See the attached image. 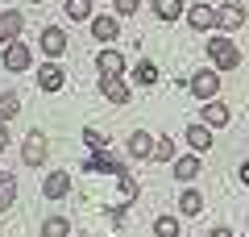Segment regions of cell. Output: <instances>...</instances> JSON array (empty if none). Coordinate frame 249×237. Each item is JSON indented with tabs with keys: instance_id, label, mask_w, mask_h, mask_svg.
Listing matches in <instances>:
<instances>
[{
	"instance_id": "obj_1",
	"label": "cell",
	"mask_w": 249,
	"mask_h": 237,
	"mask_svg": "<svg viewBox=\"0 0 249 237\" xmlns=\"http://www.w3.org/2000/svg\"><path fill=\"white\" fill-rule=\"evenodd\" d=\"M208 59L216 71H237L241 67V46L232 38H208Z\"/></svg>"
},
{
	"instance_id": "obj_2",
	"label": "cell",
	"mask_w": 249,
	"mask_h": 237,
	"mask_svg": "<svg viewBox=\"0 0 249 237\" xmlns=\"http://www.w3.org/2000/svg\"><path fill=\"white\" fill-rule=\"evenodd\" d=\"M46 154H50V141H46V133H42V129L25 133V141H21V162H25V167H42Z\"/></svg>"
},
{
	"instance_id": "obj_3",
	"label": "cell",
	"mask_w": 249,
	"mask_h": 237,
	"mask_svg": "<svg viewBox=\"0 0 249 237\" xmlns=\"http://www.w3.org/2000/svg\"><path fill=\"white\" fill-rule=\"evenodd\" d=\"M83 171H91V175H121L124 162L112 154V150H91V158L83 162Z\"/></svg>"
},
{
	"instance_id": "obj_4",
	"label": "cell",
	"mask_w": 249,
	"mask_h": 237,
	"mask_svg": "<svg viewBox=\"0 0 249 237\" xmlns=\"http://www.w3.org/2000/svg\"><path fill=\"white\" fill-rule=\"evenodd\" d=\"M187 88H191V96H196V100H204V104H208V100H216V92H220V75H216V71H196Z\"/></svg>"
},
{
	"instance_id": "obj_5",
	"label": "cell",
	"mask_w": 249,
	"mask_h": 237,
	"mask_svg": "<svg viewBox=\"0 0 249 237\" xmlns=\"http://www.w3.org/2000/svg\"><path fill=\"white\" fill-rule=\"evenodd\" d=\"M34 67V50L25 42H9L4 46V71H29Z\"/></svg>"
},
{
	"instance_id": "obj_6",
	"label": "cell",
	"mask_w": 249,
	"mask_h": 237,
	"mask_svg": "<svg viewBox=\"0 0 249 237\" xmlns=\"http://www.w3.org/2000/svg\"><path fill=\"white\" fill-rule=\"evenodd\" d=\"M96 67H100V75L121 79V75H124V54L112 50V46H104V50H100V59H96Z\"/></svg>"
},
{
	"instance_id": "obj_7",
	"label": "cell",
	"mask_w": 249,
	"mask_h": 237,
	"mask_svg": "<svg viewBox=\"0 0 249 237\" xmlns=\"http://www.w3.org/2000/svg\"><path fill=\"white\" fill-rule=\"evenodd\" d=\"M21 29H25V17H21L17 9H4V13H0V42H4V46L17 42Z\"/></svg>"
},
{
	"instance_id": "obj_8",
	"label": "cell",
	"mask_w": 249,
	"mask_h": 237,
	"mask_svg": "<svg viewBox=\"0 0 249 237\" xmlns=\"http://www.w3.org/2000/svg\"><path fill=\"white\" fill-rule=\"evenodd\" d=\"M183 138H187V146L196 150V154H204V150H212V125L196 121V125H187V129H183Z\"/></svg>"
},
{
	"instance_id": "obj_9",
	"label": "cell",
	"mask_w": 249,
	"mask_h": 237,
	"mask_svg": "<svg viewBox=\"0 0 249 237\" xmlns=\"http://www.w3.org/2000/svg\"><path fill=\"white\" fill-rule=\"evenodd\" d=\"M62 83H67V71H62L58 62H42V71H37V88H42V92H62Z\"/></svg>"
},
{
	"instance_id": "obj_10",
	"label": "cell",
	"mask_w": 249,
	"mask_h": 237,
	"mask_svg": "<svg viewBox=\"0 0 249 237\" xmlns=\"http://www.w3.org/2000/svg\"><path fill=\"white\" fill-rule=\"evenodd\" d=\"M67 192H71V175H67V171H50V175L42 179V196L46 200H62Z\"/></svg>"
},
{
	"instance_id": "obj_11",
	"label": "cell",
	"mask_w": 249,
	"mask_h": 237,
	"mask_svg": "<svg viewBox=\"0 0 249 237\" xmlns=\"http://www.w3.org/2000/svg\"><path fill=\"white\" fill-rule=\"evenodd\" d=\"M187 25L199 29V34H204V29H216V9H208V4H191V9H187Z\"/></svg>"
},
{
	"instance_id": "obj_12",
	"label": "cell",
	"mask_w": 249,
	"mask_h": 237,
	"mask_svg": "<svg viewBox=\"0 0 249 237\" xmlns=\"http://www.w3.org/2000/svg\"><path fill=\"white\" fill-rule=\"evenodd\" d=\"M245 4H224V9H216V25L220 29H241L245 25Z\"/></svg>"
},
{
	"instance_id": "obj_13",
	"label": "cell",
	"mask_w": 249,
	"mask_h": 237,
	"mask_svg": "<svg viewBox=\"0 0 249 237\" xmlns=\"http://www.w3.org/2000/svg\"><path fill=\"white\" fill-rule=\"evenodd\" d=\"M62 50H67V34H62L58 25H46V29H42V54H50V59H58Z\"/></svg>"
},
{
	"instance_id": "obj_14",
	"label": "cell",
	"mask_w": 249,
	"mask_h": 237,
	"mask_svg": "<svg viewBox=\"0 0 249 237\" xmlns=\"http://www.w3.org/2000/svg\"><path fill=\"white\" fill-rule=\"evenodd\" d=\"M100 92L108 96V104H129V83H124V79H108V75H100Z\"/></svg>"
},
{
	"instance_id": "obj_15",
	"label": "cell",
	"mask_w": 249,
	"mask_h": 237,
	"mask_svg": "<svg viewBox=\"0 0 249 237\" xmlns=\"http://www.w3.org/2000/svg\"><path fill=\"white\" fill-rule=\"evenodd\" d=\"M91 38H100V42H112V38H121V21L116 17H91Z\"/></svg>"
},
{
	"instance_id": "obj_16",
	"label": "cell",
	"mask_w": 249,
	"mask_h": 237,
	"mask_svg": "<svg viewBox=\"0 0 249 237\" xmlns=\"http://www.w3.org/2000/svg\"><path fill=\"white\" fill-rule=\"evenodd\" d=\"M229 121H232L229 104H220V100H208V104H204V125H212V129H224Z\"/></svg>"
},
{
	"instance_id": "obj_17",
	"label": "cell",
	"mask_w": 249,
	"mask_h": 237,
	"mask_svg": "<svg viewBox=\"0 0 249 237\" xmlns=\"http://www.w3.org/2000/svg\"><path fill=\"white\" fill-rule=\"evenodd\" d=\"M129 158H154V138L150 133H129Z\"/></svg>"
},
{
	"instance_id": "obj_18",
	"label": "cell",
	"mask_w": 249,
	"mask_h": 237,
	"mask_svg": "<svg viewBox=\"0 0 249 237\" xmlns=\"http://www.w3.org/2000/svg\"><path fill=\"white\" fill-rule=\"evenodd\" d=\"M150 9L158 21H178L183 17V0H150Z\"/></svg>"
},
{
	"instance_id": "obj_19",
	"label": "cell",
	"mask_w": 249,
	"mask_h": 237,
	"mask_svg": "<svg viewBox=\"0 0 249 237\" xmlns=\"http://www.w3.org/2000/svg\"><path fill=\"white\" fill-rule=\"evenodd\" d=\"M133 83H137V88H154V83H158V67H154L150 59H137V67H133Z\"/></svg>"
},
{
	"instance_id": "obj_20",
	"label": "cell",
	"mask_w": 249,
	"mask_h": 237,
	"mask_svg": "<svg viewBox=\"0 0 249 237\" xmlns=\"http://www.w3.org/2000/svg\"><path fill=\"white\" fill-rule=\"evenodd\" d=\"M178 212H183V217H199V212H204V196H199L196 187H187V192L178 196Z\"/></svg>"
},
{
	"instance_id": "obj_21",
	"label": "cell",
	"mask_w": 249,
	"mask_h": 237,
	"mask_svg": "<svg viewBox=\"0 0 249 237\" xmlns=\"http://www.w3.org/2000/svg\"><path fill=\"white\" fill-rule=\"evenodd\" d=\"M196 175H199V158H196V154L175 158V179H178V183H191Z\"/></svg>"
},
{
	"instance_id": "obj_22",
	"label": "cell",
	"mask_w": 249,
	"mask_h": 237,
	"mask_svg": "<svg viewBox=\"0 0 249 237\" xmlns=\"http://www.w3.org/2000/svg\"><path fill=\"white\" fill-rule=\"evenodd\" d=\"M116 183H121V204H133L137 196H142V187H137V179H133V171H129V167L116 175Z\"/></svg>"
},
{
	"instance_id": "obj_23",
	"label": "cell",
	"mask_w": 249,
	"mask_h": 237,
	"mask_svg": "<svg viewBox=\"0 0 249 237\" xmlns=\"http://www.w3.org/2000/svg\"><path fill=\"white\" fill-rule=\"evenodd\" d=\"M13 204H17V183L9 171H0V212H9Z\"/></svg>"
},
{
	"instance_id": "obj_24",
	"label": "cell",
	"mask_w": 249,
	"mask_h": 237,
	"mask_svg": "<svg viewBox=\"0 0 249 237\" xmlns=\"http://www.w3.org/2000/svg\"><path fill=\"white\" fill-rule=\"evenodd\" d=\"M42 237H71V220L67 217H46L42 220Z\"/></svg>"
},
{
	"instance_id": "obj_25",
	"label": "cell",
	"mask_w": 249,
	"mask_h": 237,
	"mask_svg": "<svg viewBox=\"0 0 249 237\" xmlns=\"http://www.w3.org/2000/svg\"><path fill=\"white\" fill-rule=\"evenodd\" d=\"M62 13L71 21H91V0H62Z\"/></svg>"
},
{
	"instance_id": "obj_26",
	"label": "cell",
	"mask_w": 249,
	"mask_h": 237,
	"mask_svg": "<svg viewBox=\"0 0 249 237\" xmlns=\"http://www.w3.org/2000/svg\"><path fill=\"white\" fill-rule=\"evenodd\" d=\"M154 237H183V225L175 217H158L154 220Z\"/></svg>"
},
{
	"instance_id": "obj_27",
	"label": "cell",
	"mask_w": 249,
	"mask_h": 237,
	"mask_svg": "<svg viewBox=\"0 0 249 237\" xmlns=\"http://www.w3.org/2000/svg\"><path fill=\"white\" fill-rule=\"evenodd\" d=\"M17 113H21V100H17V96H0V121L9 125Z\"/></svg>"
},
{
	"instance_id": "obj_28",
	"label": "cell",
	"mask_w": 249,
	"mask_h": 237,
	"mask_svg": "<svg viewBox=\"0 0 249 237\" xmlns=\"http://www.w3.org/2000/svg\"><path fill=\"white\" fill-rule=\"evenodd\" d=\"M154 158H158V162H170V158H175V141L170 138H154Z\"/></svg>"
},
{
	"instance_id": "obj_29",
	"label": "cell",
	"mask_w": 249,
	"mask_h": 237,
	"mask_svg": "<svg viewBox=\"0 0 249 237\" xmlns=\"http://www.w3.org/2000/svg\"><path fill=\"white\" fill-rule=\"evenodd\" d=\"M83 141H88L91 150H108V138H104V133H100V129H91V125H88V129H83Z\"/></svg>"
},
{
	"instance_id": "obj_30",
	"label": "cell",
	"mask_w": 249,
	"mask_h": 237,
	"mask_svg": "<svg viewBox=\"0 0 249 237\" xmlns=\"http://www.w3.org/2000/svg\"><path fill=\"white\" fill-rule=\"evenodd\" d=\"M112 9H116V17H133L142 9V0H112Z\"/></svg>"
},
{
	"instance_id": "obj_31",
	"label": "cell",
	"mask_w": 249,
	"mask_h": 237,
	"mask_svg": "<svg viewBox=\"0 0 249 237\" xmlns=\"http://www.w3.org/2000/svg\"><path fill=\"white\" fill-rule=\"evenodd\" d=\"M4 150H9V125L0 121V154H4Z\"/></svg>"
},
{
	"instance_id": "obj_32",
	"label": "cell",
	"mask_w": 249,
	"mask_h": 237,
	"mask_svg": "<svg viewBox=\"0 0 249 237\" xmlns=\"http://www.w3.org/2000/svg\"><path fill=\"white\" fill-rule=\"evenodd\" d=\"M208 237H232V229H229V225H216V229H212Z\"/></svg>"
},
{
	"instance_id": "obj_33",
	"label": "cell",
	"mask_w": 249,
	"mask_h": 237,
	"mask_svg": "<svg viewBox=\"0 0 249 237\" xmlns=\"http://www.w3.org/2000/svg\"><path fill=\"white\" fill-rule=\"evenodd\" d=\"M241 179H245V183H249V162H241Z\"/></svg>"
},
{
	"instance_id": "obj_34",
	"label": "cell",
	"mask_w": 249,
	"mask_h": 237,
	"mask_svg": "<svg viewBox=\"0 0 249 237\" xmlns=\"http://www.w3.org/2000/svg\"><path fill=\"white\" fill-rule=\"evenodd\" d=\"M29 4H42V0H29Z\"/></svg>"
}]
</instances>
